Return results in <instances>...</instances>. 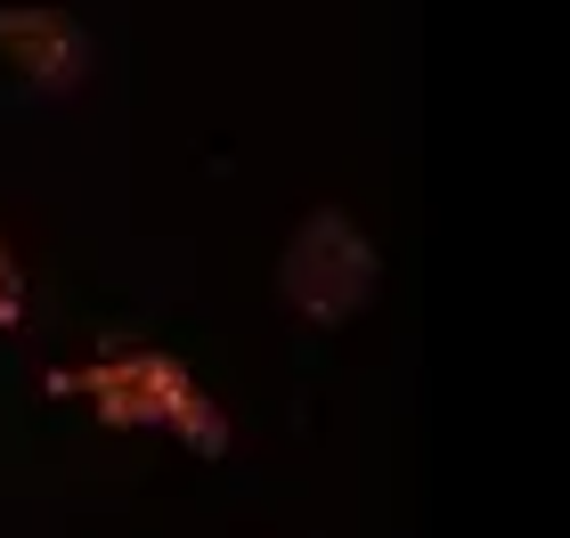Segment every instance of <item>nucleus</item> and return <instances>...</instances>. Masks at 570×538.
<instances>
[{
	"label": "nucleus",
	"mask_w": 570,
	"mask_h": 538,
	"mask_svg": "<svg viewBox=\"0 0 570 538\" xmlns=\"http://www.w3.org/2000/svg\"><path fill=\"white\" fill-rule=\"evenodd\" d=\"M9 49L24 58V74H33V82H58V90H66V74L82 66V41H73V25L49 17V41H41L33 9H9Z\"/></svg>",
	"instance_id": "f257e3e1"
},
{
	"label": "nucleus",
	"mask_w": 570,
	"mask_h": 538,
	"mask_svg": "<svg viewBox=\"0 0 570 538\" xmlns=\"http://www.w3.org/2000/svg\"><path fill=\"white\" fill-rule=\"evenodd\" d=\"M24 311V286H17V262H9V245H0V326H9Z\"/></svg>",
	"instance_id": "f03ea898"
}]
</instances>
